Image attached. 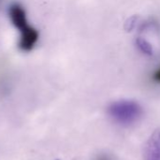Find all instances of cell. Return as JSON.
<instances>
[{
	"mask_svg": "<svg viewBox=\"0 0 160 160\" xmlns=\"http://www.w3.org/2000/svg\"><path fill=\"white\" fill-rule=\"evenodd\" d=\"M8 14L13 25L21 32V38L19 42L20 48L23 51L32 50L38 41L39 33L35 28L31 27L27 23L24 8L18 4L11 5Z\"/></svg>",
	"mask_w": 160,
	"mask_h": 160,
	"instance_id": "cell-1",
	"label": "cell"
},
{
	"mask_svg": "<svg viewBox=\"0 0 160 160\" xmlns=\"http://www.w3.org/2000/svg\"><path fill=\"white\" fill-rule=\"evenodd\" d=\"M108 115L117 123L123 126H129L136 123L142 115L141 106L134 100H118L108 107Z\"/></svg>",
	"mask_w": 160,
	"mask_h": 160,
	"instance_id": "cell-2",
	"label": "cell"
},
{
	"mask_svg": "<svg viewBox=\"0 0 160 160\" xmlns=\"http://www.w3.org/2000/svg\"><path fill=\"white\" fill-rule=\"evenodd\" d=\"M144 160H160V128L151 135L145 144Z\"/></svg>",
	"mask_w": 160,
	"mask_h": 160,
	"instance_id": "cell-3",
	"label": "cell"
},
{
	"mask_svg": "<svg viewBox=\"0 0 160 160\" xmlns=\"http://www.w3.org/2000/svg\"><path fill=\"white\" fill-rule=\"evenodd\" d=\"M136 46L138 47L139 51L144 55L151 56L154 54V48L152 44L143 38H138L136 39Z\"/></svg>",
	"mask_w": 160,
	"mask_h": 160,
	"instance_id": "cell-4",
	"label": "cell"
},
{
	"mask_svg": "<svg viewBox=\"0 0 160 160\" xmlns=\"http://www.w3.org/2000/svg\"><path fill=\"white\" fill-rule=\"evenodd\" d=\"M136 22H137V18H136V17L130 18V19L126 22V23H125V28H126V30L131 31L132 29H134L135 26H136Z\"/></svg>",
	"mask_w": 160,
	"mask_h": 160,
	"instance_id": "cell-5",
	"label": "cell"
},
{
	"mask_svg": "<svg viewBox=\"0 0 160 160\" xmlns=\"http://www.w3.org/2000/svg\"><path fill=\"white\" fill-rule=\"evenodd\" d=\"M153 80L157 82H160V68L155 72V74L153 76Z\"/></svg>",
	"mask_w": 160,
	"mask_h": 160,
	"instance_id": "cell-6",
	"label": "cell"
}]
</instances>
